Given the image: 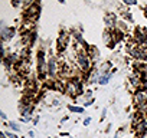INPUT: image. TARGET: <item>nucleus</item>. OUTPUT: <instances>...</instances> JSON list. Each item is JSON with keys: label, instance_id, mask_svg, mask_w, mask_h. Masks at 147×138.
<instances>
[{"label": "nucleus", "instance_id": "16", "mask_svg": "<svg viewBox=\"0 0 147 138\" xmlns=\"http://www.w3.org/2000/svg\"><path fill=\"white\" fill-rule=\"evenodd\" d=\"M6 125H7V127H9V128H10L13 132H19V131H20V125H19L16 121H9Z\"/></svg>", "mask_w": 147, "mask_h": 138}, {"label": "nucleus", "instance_id": "24", "mask_svg": "<svg viewBox=\"0 0 147 138\" xmlns=\"http://www.w3.org/2000/svg\"><path fill=\"white\" fill-rule=\"evenodd\" d=\"M59 102H61L59 99H53V101H52V105H53V107H59Z\"/></svg>", "mask_w": 147, "mask_h": 138}, {"label": "nucleus", "instance_id": "4", "mask_svg": "<svg viewBox=\"0 0 147 138\" xmlns=\"http://www.w3.org/2000/svg\"><path fill=\"white\" fill-rule=\"evenodd\" d=\"M92 60L88 56V53H77V59H75V65L80 68V71L84 72L85 75H90L92 72Z\"/></svg>", "mask_w": 147, "mask_h": 138}, {"label": "nucleus", "instance_id": "28", "mask_svg": "<svg viewBox=\"0 0 147 138\" xmlns=\"http://www.w3.org/2000/svg\"><path fill=\"white\" fill-rule=\"evenodd\" d=\"M111 127H113V125H111V124H110V125H108V127H107V128H105V132H110V131H111Z\"/></svg>", "mask_w": 147, "mask_h": 138}, {"label": "nucleus", "instance_id": "21", "mask_svg": "<svg viewBox=\"0 0 147 138\" xmlns=\"http://www.w3.org/2000/svg\"><path fill=\"white\" fill-rule=\"evenodd\" d=\"M82 124H84V127H88V125H90V124H91V118H90V117H88V118H85V119H84V122H82Z\"/></svg>", "mask_w": 147, "mask_h": 138}, {"label": "nucleus", "instance_id": "13", "mask_svg": "<svg viewBox=\"0 0 147 138\" xmlns=\"http://www.w3.org/2000/svg\"><path fill=\"white\" fill-rule=\"evenodd\" d=\"M117 29H118L120 32H123V33H127V32H130V25H128L125 20H118Z\"/></svg>", "mask_w": 147, "mask_h": 138}, {"label": "nucleus", "instance_id": "27", "mask_svg": "<svg viewBox=\"0 0 147 138\" xmlns=\"http://www.w3.org/2000/svg\"><path fill=\"white\" fill-rule=\"evenodd\" d=\"M28 135H29L30 138H33V137H35V132H33V131H29V132H28Z\"/></svg>", "mask_w": 147, "mask_h": 138}, {"label": "nucleus", "instance_id": "19", "mask_svg": "<svg viewBox=\"0 0 147 138\" xmlns=\"http://www.w3.org/2000/svg\"><path fill=\"white\" fill-rule=\"evenodd\" d=\"M20 121H22L23 124H28V122H30V121H33V118H32V117H25V118H22Z\"/></svg>", "mask_w": 147, "mask_h": 138}, {"label": "nucleus", "instance_id": "11", "mask_svg": "<svg viewBox=\"0 0 147 138\" xmlns=\"http://www.w3.org/2000/svg\"><path fill=\"white\" fill-rule=\"evenodd\" d=\"M134 132H136V137H146L147 135V119H144L143 122H140L136 127Z\"/></svg>", "mask_w": 147, "mask_h": 138}, {"label": "nucleus", "instance_id": "29", "mask_svg": "<svg viewBox=\"0 0 147 138\" xmlns=\"http://www.w3.org/2000/svg\"><path fill=\"white\" fill-rule=\"evenodd\" d=\"M69 119V117H65V118H62V121H61V124H63L65 121H68Z\"/></svg>", "mask_w": 147, "mask_h": 138}, {"label": "nucleus", "instance_id": "18", "mask_svg": "<svg viewBox=\"0 0 147 138\" xmlns=\"http://www.w3.org/2000/svg\"><path fill=\"white\" fill-rule=\"evenodd\" d=\"M94 102H95V99H94V98H92V99H90V101H85V102H84V108H88V107H91Z\"/></svg>", "mask_w": 147, "mask_h": 138}, {"label": "nucleus", "instance_id": "22", "mask_svg": "<svg viewBox=\"0 0 147 138\" xmlns=\"http://www.w3.org/2000/svg\"><path fill=\"white\" fill-rule=\"evenodd\" d=\"M124 5L125 6H137V2H127V0H125Z\"/></svg>", "mask_w": 147, "mask_h": 138}, {"label": "nucleus", "instance_id": "1", "mask_svg": "<svg viewBox=\"0 0 147 138\" xmlns=\"http://www.w3.org/2000/svg\"><path fill=\"white\" fill-rule=\"evenodd\" d=\"M125 52L130 55V58H133V60L147 63V48L146 46H138L134 42L128 40L125 43Z\"/></svg>", "mask_w": 147, "mask_h": 138}, {"label": "nucleus", "instance_id": "6", "mask_svg": "<svg viewBox=\"0 0 147 138\" xmlns=\"http://www.w3.org/2000/svg\"><path fill=\"white\" fill-rule=\"evenodd\" d=\"M131 42H134L138 46H147V29L144 27H134V30L131 32Z\"/></svg>", "mask_w": 147, "mask_h": 138}, {"label": "nucleus", "instance_id": "31", "mask_svg": "<svg viewBox=\"0 0 147 138\" xmlns=\"http://www.w3.org/2000/svg\"><path fill=\"white\" fill-rule=\"evenodd\" d=\"M61 135H62V137H68L69 134H68V132H61Z\"/></svg>", "mask_w": 147, "mask_h": 138}, {"label": "nucleus", "instance_id": "2", "mask_svg": "<svg viewBox=\"0 0 147 138\" xmlns=\"http://www.w3.org/2000/svg\"><path fill=\"white\" fill-rule=\"evenodd\" d=\"M63 92L66 95H69L71 98H77V96H82L84 91H82V79L80 78H74L69 79L63 84Z\"/></svg>", "mask_w": 147, "mask_h": 138}, {"label": "nucleus", "instance_id": "7", "mask_svg": "<svg viewBox=\"0 0 147 138\" xmlns=\"http://www.w3.org/2000/svg\"><path fill=\"white\" fill-rule=\"evenodd\" d=\"M133 105H134L136 111L144 112L146 105H147V95L143 91H136L133 94Z\"/></svg>", "mask_w": 147, "mask_h": 138}, {"label": "nucleus", "instance_id": "25", "mask_svg": "<svg viewBox=\"0 0 147 138\" xmlns=\"http://www.w3.org/2000/svg\"><path fill=\"white\" fill-rule=\"evenodd\" d=\"M32 122H33V125H38V122H39V115H38V117H35Z\"/></svg>", "mask_w": 147, "mask_h": 138}, {"label": "nucleus", "instance_id": "20", "mask_svg": "<svg viewBox=\"0 0 147 138\" xmlns=\"http://www.w3.org/2000/svg\"><path fill=\"white\" fill-rule=\"evenodd\" d=\"M105 117H107V109L104 108V109L101 111V121H104V119H105Z\"/></svg>", "mask_w": 147, "mask_h": 138}, {"label": "nucleus", "instance_id": "17", "mask_svg": "<svg viewBox=\"0 0 147 138\" xmlns=\"http://www.w3.org/2000/svg\"><path fill=\"white\" fill-rule=\"evenodd\" d=\"M5 134H6L7 138H19V137L16 135V132H13V131H5Z\"/></svg>", "mask_w": 147, "mask_h": 138}, {"label": "nucleus", "instance_id": "8", "mask_svg": "<svg viewBox=\"0 0 147 138\" xmlns=\"http://www.w3.org/2000/svg\"><path fill=\"white\" fill-rule=\"evenodd\" d=\"M102 20H104L105 29H108V30H114V29H117V23H118V20H117V15H115L114 12H105Z\"/></svg>", "mask_w": 147, "mask_h": 138}, {"label": "nucleus", "instance_id": "23", "mask_svg": "<svg viewBox=\"0 0 147 138\" xmlns=\"http://www.w3.org/2000/svg\"><path fill=\"white\" fill-rule=\"evenodd\" d=\"M0 118H2L3 121H6V119H7V115H6V112H3V111H0Z\"/></svg>", "mask_w": 147, "mask_h": 138}, {"label": "nucleus", "instance_id": "9", "mask_svg": "<svg viewBox=\"0 0 147 138\" xmlns=\"http://www.w3.org/2000/svg\"><path fill=\"white\" fill-rule=\"evenodd\" d=\"M0 35H2V40L3 43L6 42H12V39L16 35V29L12 26H2V30H0Z\"/></svg>", "mask_w": 147, "mask_h": 138}, {"label": "nucleus", "instance_id": "32", "mask_svg": "<svg viewBox=\"0 0 147 138\" xmlns=\"http://www.w3.org/2000/svg\"><path fill=\"white\" fill-rule=\"evenodd\" d=\"M144 94H146V95H147V92H144Z\"/></svg>", "mask_w": 147, "mask_h": 138}, {"label": "nucleus", "instance_id": "5", "mask_svg": "<svg viewBox=\"0 0 147 138\" xmlns=\"http://www.w3.org/2000/svg\"><path fill=\"white\" fill-rule=\"evenodd\" d=\"M59 72H61L59 59L55 55H49V58H48V76H49V79L56 81V78L59 76Z\"/></svg>", "mask_w": 147, "mask_h": 138}, {"label": "nucleus", "instance_id": "26", "mask_svg": "<svg viewBox=\"0 0 147 138\" xmlns=\"http://www.w3.org/2000/svg\"><path fill=\"white\" fill-rule=\"evenodd\" d=\"M123 131H124V128H123V129H120V131L115 134V137H114V138H120V135H121V132H123Z\"/></svg>", "mask_w": 147, "mask_h": 138}, {"label": "nucleus", "instance_id": "14", "mask_svg": "<svg viewBox=\"0 0 147 138\" xmlns=\"http://www.w3.org/2000/svg\"><path fill=\"white\" fill-rule=\"evenodd\" d=\"M66 108H68L71 112H74V114H84V112H85V108H84V107H75V105L68 104Z\"/></svg>", "mask_w": 147, "mask_h": 138}, {"label": "nucleus", "instance_id": "10", "mask_svg": "<svg viewBox=\"0 0 147 138\" xmlns=\"http://www.w3.org/2000/svg\"><path fill=\"white\" fill-rule=\"evenodd\" d=\"M97 69H98V74H100V75H113L114 66H113V63H111L110 60H105V62H102Z\"/></svg>", "mask_w": 147, "mask_h": 138}, {"label": "nucleus", "instance_id": "3", "mask_svg": "<svg viewBox=\"0 0 147 138\" xmlns=\"http://www.w3.org/2000/svg\"><path fill=\"white\" fill-rule=\"evenodd\" d=\"M71 39H72L71 32L62 29L61 33L58 35V38H56V52L59 55H63L71 48Z\"/></svg>", "mask_w": 147, "mask_h": 138}, {"label": "nucleus", "instance_id": "15", "mask_svg": "<svg viewBox=\"0 0 147 138\" xmlns=\"http://www.w3.org/2000/svg\"><path fill=\"white\" fill-rule=\"evenodd\" d=\"M111 76H113V75H100L98 85H108V82H110Z\"/></svg>", "mask_w": 147, "mask_h": 138}, {"label": "nucleus", "instance_id": "12", "mask_svg": "<svg viewBox=\"0 0 147 138\" xmlns=\"http://www.w3.org/2000/svg\"><path fill=\"white\" fill-rule=\"evenodd\" d=\"M87 53H88V56L91 58V60L94 62V60H97L98 58H100V50H98V48L97 46H88V49H87Z\"/></svg>", "mask_w": 147, "mask_h": 138}, {"label": "nucleus", "instance_id": "30", "mask_svg": "<svg viewBox=\"0 0 147 138\" xmlns=\"http://www.w3.org/2000/svg\"><path fill=\"white\" fill-rule=\"evenodd\" d=\"M0 138H7V137H6V134H5V131H3L2 134H0Z\"/></svg>", "mask_w": 147, "mask_h": 138}]
</instances>
